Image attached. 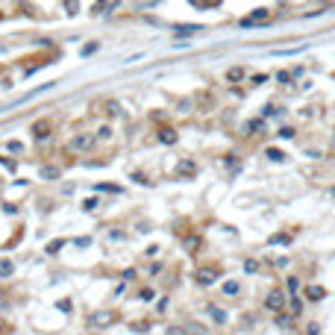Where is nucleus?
Here are the masks:
<instances>
[{
  "label": "nucleus",
  "mask_w": 335,
  "mask_h": 335,
  "mask_svg": "<svg viewBox=\"0 0 335 335\" xmlns=\"http://www.w3.org/2000/svg\"><path fill=\"white\" fill-rule=\"evenodd\" d=\"M91 144H94V138H91L88 132H77V135H71V141H68V153H71V156L85 153Z\"/></svg>",
  "instance_id": "1"
},
{
  "label": "nucleus",
  "mask_w": 335,
  "mask_h": 335,
  "mask_svg": "<svg viewBox=\"0 0 335 335\" xmlns=\"http://www.w3.org/2000/svg\"><path fill=\"white\" fill-rule=\"evenodd\" d=\"M29 132H32V138H35V141H44V138H50V132H53V121H50V118H41V121H32V127H29Z\"/></svg>",
  "instance_id": "2"
},
{
  "label": "nucleus",
  "mask_w": 335,
  "mask_h": 335,
  "mask_svg": "<svg viewBox=\"0 0 335 335\" xmlns=\"http://www.w3.org/2000/svg\"><path fill=\"white\" fill-rule=\"evenodd\" d=\"M265 306H268L271 312H280V309L285 306V294H283L280 288H277V291H271V294L265 297Z\"/></svg>",
  "instance_id": "3"
},
{
  "label": "nucleus",
  "mask_w": 335,
  "mask_h": 335,
  "mask_svg": "<svg viewBox=\"0 0 335 335\" xmlns=\"http://www.w3.org/2000/svg\"><path fill=\"white\" fill-rule=\"evenodd\" d=\"M259 24H268V9H256L250 12V18L241 21V26H259Z\"/></svg>",
  "instance_id": "4"
},
{
  "label": "nucleus",
  "mask_w": 335,
  "mask_h": 335,
  "mask_svg": "<svg viewBox=\"0 0 335 335\" xmlns=\"http://www.w3.org/2000/svg\"><path fill=\"white\" fill-rule=\"evenodd\" d=\"M194 280H197V283H200V285H212V283H215V280H218V271H215V268H200V271H197V277H194Z\"/></svg>",
  "instance_id": "5"
},
{
  "label": "nucleus",
  "mask_w": 335,
  "mask_h": 335,
  "mask_svg": "<svg viewBox=\"0 0 335 335\" xmlns=\"http://www.w3.org/2000/svg\"><path fill=\"white\" fill-rule=\"evenodd\" d=\"M112 324V312H94L91 315V330H100V327H109Z\"/></svg>",
  "instance_id": "6"
},
{
  "label": "nucleus",
  "mask_w": 335,
  "mask_h": 335,
  "mask_svg": "<svg viewBox=\"0 0 335 335\" xmlns=\"http://www.w3.org/2000/svg\"><path fill=\"white\" fill-rule=\"evenodd\" d=\"M38 177H41V180H47V182H53V180H59V177H62V168H56V165H44V168L38 171Z\"/></svg>",
  "instance_id": "7"
},
{
  "label": "nucleus",
  "mask_w": 335,
  "mask_h": 335,
  "mask_svg": "<svg viewBox=\"0 0 335 335\" xmlns=\"http://www.w3.org/2000/svg\"><path fill=\"white\" fill-rule=\"evenodd\" d=\"M174 32L177 35H197V32H203V26L200 24H180V26H174Z\"/></svg>",
  "instance_id": "8"
},
{
  "label": "nucleus",
  "mask_w": 335,
  "mask_h": 335,
  "mask_svg": "<svg viewBox=\"0 0 335 335\" xmlns=\"http://www.w3.org/2000/svg\"><path fill=\"white\" fill-rule=\"evenodd\" d=\"M177 174H180V177H194V174H197V165H194L191 159H182V162L177 165Z\"/></svg>",
  "instance_id": "9"
},
{
  "label": "nucleus",
  "mask_w": 335,
  "mask_h": 335,
  "mask_svg": "<svg viewBox=\"0 0 335 335\" xmlns=\"http://www.w3.org/2000/svg\"><path fill=\"white\" fill-rule=\"evenodd\" d=\"M262 129H265V121H262V118H256V121H247V124H244V132H247V135H256V132H262Z\"/></svg>",
  "instance_id": "10"
},
{
  "label": "nucleus",
  "mask_w": 335,
  "mask_h": 335,
  "mask_svg": "<svg viewBox=\"0 0 335 335\" xmlns=\"http://www.w3.org/2000/svg\"><path fill=\"white\" fill-rule=\"evenodd\" d=\"M159 141H162V144H174V141H177V129L162 127V129H159Z\"/></svg>",
  "instance_id": "11"
},
{
  "label": "nucleus",
  "mask_w": 335,
  "mask_h": 335,
  "mask_svg": "<svg viewBox=\"0 0 335 335\" xmlns=\"http://www.w3.org/2000/svg\"><path fill=\"white\" fill-rule=\"evenodd\" d=\"M15 274V265H12V259H0V280H9Z\"/></svg>",
  "instance_id": "12"
},
{
  "label": "nucleus",
  "mask_w": 335,
  "mask_h": 335,
  "mask_svg": "<svg viewBox=\"0 0 335 335\" xmlns=\"http://www.w3.org/2000/svg\"><path fill=\"white\" fill-rule=\"evenodd\" d=\"M306 294H309V300H324V297H327V291H324L321 285H309Z\"/></svg>",
  "instance_id": "13"
},
{
  "label": "nucleus",
  "mask_w": 335,
  "mask_h": 335,
  "mask_svg": "<svg viewBox=\"0 0 335 335\" xmlns=\"http://www.w3.org/2000/svg\"><path fill=\"white\" fill-rule=\"evenodd\" d=\"M265 156H268L271 162H285V153H283V150H277V147H268V150H265Z\"/></svg>",
  "instance_id": "14"
},
{
  "label": "nucleus",
  "mask_w": 335,
  "mask_h": 335,
  "mask_svg": "<svg viewBox=\"0 0 335 335\" xmlns=\"http://www.w3.org/2000/svg\"><path fill=\"white\" fill-rule=\"evenodd\" d=\"M238 291H241L238 283H224V294H227V297H232V294H238Z\"/></svg>",
  "instance_id": "15"
},
{
  "label": "nucleus",
  "mask_w": 335,
  "mask_h": 335,
  "mask_svg": "<svg viewBox=\"0 0 335 335\" xmlns=\"http://www.w3.org/2000/svg\"><path fill=\"white\" fill-rule=\"evenodd\" d=\"M209 315H212V318H215L218 324H224V321H227V315H224V309H218V306H209Z\"/></svg>",
  "instance_id": "16"
},
{
  "label": "nucleus",
  "mask_w": 335,
  "mask_h": 335,
  "mask_svg": "<svg viewBox=\"0 0 335 335\" xmlns=\"http://www.w3.org/2000/svg\"><path fill=\"white\" fill-rule=\"evenodd\" d=\"M241 77H244V71H241V68H232V71H227V79H230V82H238Z\"/></svg>",
  "instance_id": "17"
},
{
  "label": "nucleus",
  "mask_w": 335,
  "mask_h": 335,
  "mask_svg": "<svg viewBox=\"0 0 335 335\" xmlns=\"http://www.w3.org/2000/svg\"><path fill=\"white\" fill-rule=\"evenodd\" d=\"M291 321H294V318H288V315H280V318H277V327H280V330H291Z\"/></svg>",
  "instance_id": "18"
},
{
  "label": "nucleus",
  "mask_w": 335,
  "mask_h": 335,
  "mask_svg": "<svg viewBox=\"0 0 335 335\" xmlns=\"http://www.w3.org/2000/svg\"><path fill=\"white\" fill-rule=\"evenodd\" d=\"M244 271H247V274H256V271H259V262H256V259H247V262H244Z\"/></svg>",
  "instance_id": "19"
},
{
  "label": "nucleus",
  "mask_w": 335,
  "mask_h": 335,
  "mask_svg": "<svg viewBox=\"0 0 335 335\" xmlns=\"http://www.w3.org/2000/svg\"><path fill=\"white\" fill-rule=\"evenodd\" d=\"M106 109H109V115H112V118H115V115H121V106H118L115 100H109V103H106Z\"/></svg>",
  "instance_id": "20"
},
{
  "label": "nucleus",
  "mask_w": 335,
  "mask_h": 335,
  "mask_svg": "<svg viewBox=\"0 0 335 335\" xmlns=\"http://www.w3.org/2000/svg\"><path fill=\"white\" fill-rule=\"evenodd\" d=\"M65 9H68V15H77V9H79V0H68V3H65Z\"/></svg>",
  "instance_id": "21"
},
{
  "label": "nucleus",
  "mask_w": 335,
  "mask_h": 335,
  "mask_svg": "<svg viewBox=\"0 0 335 335\" xmlns=\"http://www.w3.org/2000/svg\"><path fill=\"white\" fill-rule=\"evenodd\" d=\"M97 138H103V141L112 138V129H109V127H100V129H97Z\"/></svg>",
  "instance_id": "22"
},
{
  "label": "nucleus",
  "mask_w": 335,
  "mask_h": 335,
  "mask_svg": "<svg viewBox=\"0 0 335 335\" xmlns=\"http://www.w3.org/2000/svg\"><path fill=\"white\" fill-rule=\"evenodd\" d=\"M9 153H24V144L21 141H9Z\"/></svg>",
  "instance_id": "23"
},
{
  "label": "nucleus",
  "mask_w": 335,
  "mask_h": 335,
  "mask_svg": "<svg viewBox=\"0 0 335 335\" xmlns=\"http://www.w3.org/2000/svg\"><path fill=\"white\" fill-rule=\"evenodd\" d=\"M271 115H283V109H277V106H265V118H271Z\"/></svg>",
  "instance_id": "24"
},
{
  "label": "nucleus",
  "mask_w": 335,
  "mask_h": 335,
  "mask_svg": "<svg viewBox=\"0 0 335 335\" xmlns=\"http://www.w3.org/2000/svg\"><path fill=\"white\" fill-rule=\"evenodd\" d=\"M271 244H288V235H271Z\"/></svg>",
  "instance_id": "25"
},
{
  "label": "nucleus",
  "mask_w": 335,
  "mask_h": 335,
  "mask_svg": "<svg viewBox=\"0 0 335 335\" xmlns=\"http://www.w3.org/2000/svg\"><path fill=\"white\" fill-rule=\"evenodd\" d=\"M106 6H109V0H97V3H94V9H91V12H94V15H97V12H103V9H106Z\"/></svg>",
  "instance_id": "26"
},
{
  "label": "nucleus",
  "mask_w": 335,
  "mask_h": 335,
  "mask_svg": "<svg viewBox=\"0 0 335 335\" xmlns=\"http://www.w3.org/2000/svg\"><path fill=\"white\" fill-rule=\"evenodd\" d=\"M277 79H280V82H291V74H288V71H280Z\"/></svg>",
  "instance_id": "27"
},
{
  "label": "nucleus",
  "mask_w": 335,
  "mask_h": 335,
  "mask_svg": "<svg viewBox=\"0 0 335 335\" xmlns=\"http://www.w3.org/2000/svg\"><path fill=\"white\" fill-rule=\"evenodd\" d=\"M280 135H283V138H294V129H291V127H283Z\"/></svg>",
  "instance_id": "28"
},
{
  "label": "nucleus",
  "mask_w": 335,
  "mask_h": 335,
  "mask_svg": "<svg viewBox=\"0 0 335 335\" xmlns=\"http://www.w3.org/2000/svg\"><path fill=\"white\" fill-rule=\"evenodd\" d=\"M94 50H97V41H91V44H85V47H82V53H85V56H88V53H94Z\"/></svg>",
  "instance_id": "29"
},
{
  "label": "nucleus",
  "mask_w": 335,
  "mask_h": 335,
  "mask_svg": "<svg viewBox=\"0 0 335 335\" xmlns=\"http://www.w3.org/2000/svg\"><path fill=\"white\" fill-rule=\"evenodd\" d=\"M82 209H85V212H94V209H97V200H85V206H82Z\"/></svg>",
  "instance_id": "30"
},
{
  "label": "nucleus",
  "mask_w": 335,
  "mask_h": 335,
  "mask_svg": "<svg viewBox=\"0 0 335 335\" xmlns=\"http://www.w3.org/2000/svg\"><path fill=\"white\" fill-rule=\"evenodd\" d=\"M62 244H65V241H62V238H59V241H53V244H50V247H47V253H56V250H59V247H62Z\"/></svg>",
  "instance_id": "31"
},
{
  "label": "nucleus",
  "mask_w": 335,
  "mask_h": 335,
  "mask_svg": "<svg viewBox=\"0 0 335 335\" xmlns=\"http://www.w3.org/2000/svg\"><path fill=\"white\" fill-rule=\"evenodd\" d=\"M6 330H9V327H6V324H3V321H0V333H6Z\"/></svg>",
  "instance_id": "32"
},
{
  "label": "nucleus",
  "mask_w": 335,
  "mask_h": 335,
  "mask_svg": "<svg viewBox=\"0 0 335 335\" xmlns=\"http://www.w3.org/2000/svg\"><path fill=\"white\" fill-rule=\"evenodd\" d=\"M330 194H333V197H335V188H333V191H330Z\"/></svg>",
  "instance_id": "33"
},
{
  "label": "nucleus",
  "mask_w": 335,
  "mask_h": 335,
  "mask_svg": "<svg viewBox=\"0 0 335 335\" xmlns=\"http://www.w3.org/2000/svg\"><path fill=\"white\" fill-rule=\"evenodd\" d=\"M0 21H3V15H0Z\"/></svg>",
  "instance_id": "34"
},
{
  "label": "nucleus",
  "mask_w": 335,
  "mask_h": 335,
  "mask_svg": "<svg viewBox=\"0 0 335 335\" xmlns=\"http://www.w3.org/2000/svg\"><path fill=\"white\" fill-rule=\"evenodd\" d=\"M0 300H3V294H0Z\"/></svg>",
  "instance_id": "35"
}]
</instances>
